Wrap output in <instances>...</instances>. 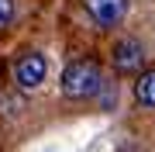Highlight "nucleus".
<instances>
[{
	"mask_svg": "<svg viewBox=\"0 0 155 152\" xmlns=\"http://www.w3.org/2000/svg\"><path fill=\"white\" fill-rule=\"evenodd\" d=\"M45 76H48V59L41 56V52H21V56L14 59V83L21 86V90H38L45 83Z\"/></svg>",
	"mask_w": 155,
	"mask_h": 152,
	"instance_id": "f03ea898",
	"label": "nucleus"
},
{
	"mask_svg": "<svg viewBox=\"0 0 155 152\" xmlns=\"http://www.w3.org/2000/svg\"><path fill=\"white\" fill-rule=\"evenodd\" d=\"M83 11L97 28H117L127 17V0H83Z\"/></svg>",
	"mask_w": 155,
	"mask_h": 152,
	"instance_id": "7ed1b4c3",
	"label": "nucleus"
},
{
	"mask_svg": "<svg viewBox=\"0 0 155 152\" xmlns=\"http://www.w3.org/2000/svg\"><path fill=\"white\" fill-rule=\"evenodd\" d=\"M59 86H62V97H69V100H90L107 86V79L97 59H76L62 69Z\"/></svg>",
	"mask_w": 155,
	"mask_h": 152,
	"instance_id": "f257e3e1",
	"label": "nucleus"
},
{
	"mask_svg": "<svg viewBox=\"0 0 155 152\" xmlns=\"http://www.w3.org/2000/svg\"><path fill=\"white\" fill-rule=\"evenodd\" d=\"M14 21V0H0V31H7Z\"/></svg>",
	"mask_w": 155,
	"mask_h": 152,
	"instance_id": "423d86ee",
	"label": "nucleus"
},
{
	"mask_svg": "<svg viewBox=\"0 0 155 152\" xmlns=\"http://www.w3.org/2000/svg\"><path fill=\"white\" fill-rule=\"evenodd\" d=\"M134 100L141 107H155V69H141L134 79Z\"/></svg>",
	"mask_w": 155,
	"mask_h": 152,
	"instance_id": "39448f33",
	"label": "nucleus"
},
{
	"mask_svg": "<svg viewBox=\"0 0 155 152\" xmlns=\"http://www.w3.org/2000/svg\"><path fill=\"white\" fill-rule=\"evenodd\" d=\"M110 62H114L117 73H141V66H145V45H141L138 38H121V42H114Z\"/></svg>",
	"mask_w": 155,
	"mask_h": 152,
	"instance_id": "20e7f679",
	"label": "nucleus"
}]
</instances>
